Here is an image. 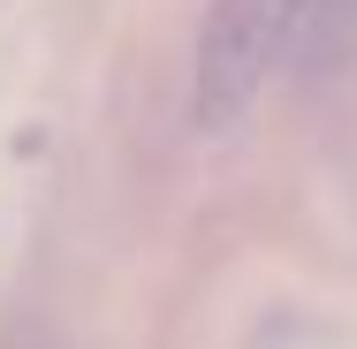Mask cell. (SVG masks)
<instances>
[{
	"instance_id": "1",
	"label": "cell",
	"mask_w": 357,
	"mask_h": 349,
	"mask_svg": "<svg viewBox=\"0 0 357 349\" xmlns=\"http://www.w3.org/2000/svg\"><path fill=\"white\" fill-rule=\"evenodd\" d=\"M312 23V0H213L206 31H198V122L228 130L259 84L274 76L289 38Z\"/></svg>"
}]
</instances>
